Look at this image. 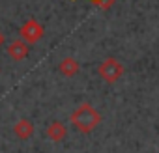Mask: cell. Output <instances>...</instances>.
<instances>
[{
	"mask_svg": "<svg viewBox=\"0 0 159 153\" xmlns=\"http://www.w3.org/2000/svg\"><path fill=\"white\" fill-rule=\"evenodd\" d=\"M13 133H15V136H17L19 140H28V138L34 134V123H32L30 120H26V118H21V120L15 121Z\"/></svg>",
	"mask_w": 159,
	"mask_h": 153,
	"instance_id": "8992f818",
	"label": "cell"
},
{
	"mask_svg": "<svg viewBox=\"0 0 159 153\" xmlns=\"http://www.w3.org/2000/svg\"><path fill=\"white\" fill-rule=\"evenodd\" d=\"M58 71H60L64 76H75V75H79V71H81V63H79L75 58H71V56H66V58L60 62Z\"/></svg>",
	"mask_w": 159,
	"mask_h": 153,
	"instance_id": "52a82bcc",
	"label": "cell"
},
{
	"mask_svg": "<svg viewBox=\"0 0 159 153\" xmlns=\"http://www.w3.org/2000/svg\"><path fill=\"white\" fill-rule=\"evenodd\" d=\"M19 34H21V39L28 45H34V43H38L41 37H43V34H45V28H43V24L39 23V21H36V19H28V21H25L23 23V26L19 28Z\"/></svg>",
	"mask_w": 159,
	"mask_h": 153,
	"instance_id": "3957f363",
	"label": "cell"
},
{
	"mask_svg": "<svg viewBox=\"0 0 159 153\" xmlns=\"http://www.w3.org/2000/svg\"><path fill=\"white\" fill-rule=\"evenodd\" d=\"M71 2H75V0H71Z\"/></svg>",
	"mask_w": 159,
	"mask_h": 153,
	"instance_id": "30bf717a",
	"label": "cell"
},
{
	"mask_svg": "<svg viewBox=\"0 0 159 153\" xmlns=\"http://www.w3.org/2000/svg\"><path fill=\"white\" fill-rule=\"evenodd\" d=\"M4 43H6V36L2 34V30H0V47H2Z\"/></svg>",
	"mask_w": 159,
	"mask_h": 153,
	"instance_id": "9c48e42d",
	"label": "cell"
},
{
	"mask_svg": "<svg viewBox=\"0 0 159 153\" xmlns=\"http://www.w3.org/2000/svg\"><path fill=\"white\" fill-rule=\"evenodd\" d=\"M45 134H47V138H49V140H52V142H62V140L67 136V127H66V123H64V121L54 120V121H51V123H49V127H47Z\"/></svg>",
	"mask_w": 159,
	"mask_h": 153,
	"instance_id": "5b68a950",
	"label": "cell"
},
{
	"mask_svg": "<svg viewBox=\"0 0 159 153\" xmlns=\"http://www.w3.org/2000/svg\"><path fill=\"white\" fill-rule=\"evenodd\" d=\"M8 56H10L13 62H23V60L28 56V45H26L23 39H13V41L8 45Z\"/></svg>",
	"mask_w": 159,
	"mask_h": 153,
	"instance_id": "277c9868",
	"label": "cell"
},
{
	"mask_svg": "<svg viewBox=\"0 0 159 153\" xmlns=\"http://www.w3.org/2000/svg\"><path fill=\"white\" fill-rule=\"evenodd\" d=\"M98 75L101 76V81H105L107 84H114V82H118V81L122 79V75H124V65H122L116 58L109 56V58H105V60L99 63Z\"/></svg>",
	"mask_w": 159,
	"mask_h": 153,
	"instance_id": "7a4b0ae2",
	"label": "cell"
},
{
	"mask_svg": "<svg viewBox=\"0 0 159 153\" xmlns=\"http://www.w3.org/2000/svg\"><path fill=\"white\" fill-rule=\"evenodd\" d=\"M71 125L83 134L92 133L99 123H101V114L90 105V103H81L69 116Z\"/></svg>",
	"mask_w": 159,
	"mask_h": 153,
	"instance_id": "6da1fadb",
	"label": "cell"
},
{
	"mask_svg": "<svg viewBox=\"0 0 159 153\" xmlns=\"http://www.w3.org/2000/svg\"><path fill=\"white\" fill-rule=\"evenodd\" d=\"M88 2H92L96 8H99V10H111L112 6H114V2H116V0H88Z\"/></svg>",
	"mask_w": 159,
	"mask_h": 153,
	"instance_id": "ba28073f",
	"label": "cell"
}]
</instances>
